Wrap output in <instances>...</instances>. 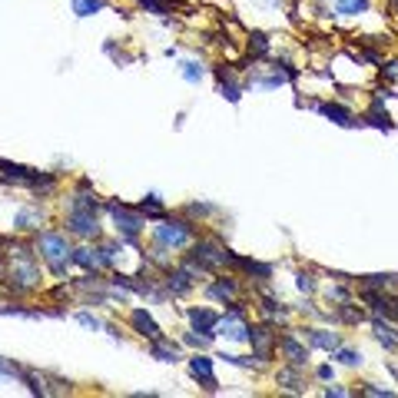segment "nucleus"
<instances>
[{"instance_id":"nucleus-18","label":"nucleus","mask_w":398,"mask_h":398,"mask_svg":"<svg viewBox=\"0 0 398 398\" xmlns=\"http://www.w3.org/2000/svg\"><path fill=\"white\" fill-rule=\"evenodd\" d=\"M365 123H368V127H375V129H385V133L395 127V123H392V117H388V110L382 107V93L372 100V107H368V113H365Z\"/></svg>"},{"instance_id":"nucleus-26","label":"nucleus","mask_w":398,"mask_h":398,"mask_svg":"<svg viewBox=\"0 0 398 398\" xmlns=\"http://www.w3.org/2000/svg\"><path fill=\"white\" fill-rule=\"evenodd\" d=\"M332 358L335 362H342V365H349V368H356V365H362L365 358H362V352H356V349H332Z\"/></svg>"},{"instance_id":"nucleus-37","label":"nucleus","mask_w":398,"mask_h":398,"mask_svg":"<svg viewBox=\"0 0 398 398\" xmlns=\"http://www.w3.org/2000/svg\"><path fill=\"white\" fill-rule=\"evenodd\" d=\"M186 213H189V216H213V213H216V206H206V203H193V206H186Z\"/></svg>"},{"instance_id":"nucleus-34","label":"nucleus","mask_w":398,"mask_h":398,"mask_svg":"<svg viewBox=\"0 0 398 398\" xmlns=\"http://www.w3.org/2000/svg\"><path fill=\"white\" fill-rule=\"evenodd\" d=\"M295 286H299V289L309 295V292H315V276H312V272H305V269H299V276H295Z\"/></svg>"},{"instance_id":"nucleus-19","label":"nucleus","mask_w":398,"mask_h":398,"mask_svg":"<svg viewBox=\"0 0 398 398\" xmlns=\"http://www.w3.org/2000/svg\"><path fill=\"white\" fill-rule=\"evenodd\" d=\"M236 292H239V286H236V279H229V276H219V279L206 289V295L209 299H219V302H233L236 299Z\"/></svg>"},{"instance_id":"nucleus-33","label":"nucleus","mask_w":398,"mask_h":398,"mask_svg":"<svg viewBox=\"0 0 398 398\" xmlns=\"http://www.w3.org/2000/svg\"><path fill=\"white\" fill-rule=\"evenodd\" d=\"M140 7H146L150 13H170L172 11V0H136Z\"/></svg>"},{"instance_id":"nucleus-29","label":"nucleus","mask_w":398,"mask_h":398,"mask_svg":"<svg viewBox=\"0 0 398 398\" xmlns=\"http://www.w3.org/2000/svg\"><path fill=\"white\" fill-rule=\"evenodd\" d=\"M332 319H342V322H349V325H358V322H365V312H362V309H352L349 302H342Z\"/></svg>"},{"instance_id":"nucleus-28","label":"nucleus","mask_w":398,"mask_h":398,"mask_svg":"<svg viewBox=\"0 0 398 398\" xmlns=\"http://www.w3.org/2000/svg\"><path fill=\"white\" fill-rule=\"evenodd\" d=\"M180 74H183L186 83H199L206 76V70H203V64H196V60H183V64H180Z\"/></svg>"},{"instance_id":"nucleus-1","label":"nucleus","mask_w":398,"mask_h":398,"mask_svg":"<svg viewBox=\"0 0 398 398\" xmlns=\"http://www.w3.org/2000/svg\"><path fill=\"white\" fill-rule=\"evenodd\" d=\"M0 180H4V183L27 186L33 193H50L57 186V176L37 172V170H30V166H21V163H11V160H0Z\"/></svg>"},{"instance_id":"nucleus-23","label":"nucleus","mask_w":398,"mask_h":398,"mask_svg":"<svg viewBox=\"0 0 398 398\" xmlns=\"http://www.w3.org/2000/svg\"><path fill=\"white\" fill-rule=\"evenodd\" d=\"M70 262H76V266H80V269H97L100 262H97V249H74V252H70Z\"/></svg>"},{"instance_id":"nucleus-24","label":"nucleus","mask_w":398,"mask_h":398,"mask_svg":"<svg viewBox=\"0 0 398 398\" xmlns=\"http://www.w3.org/2000/svg\"><path fill=\"white\" fill-rule=\"evenodd\" d=\"M136 209H140V213L146 216V219H163V216H166V213H163V199H160L156 193L146 196V199H143V203L136 206Z\"/></svg>"},{"instance_id":"nucleus-3","label":"nucleus","mask_w":398,"mask_h":398,"mask_svg":"<svg viewBox=\"0 0 398 398\" xmlns=\"http://www.w3.org/2000/svg\"><path fill=\"white\" fill-rule=\"evenodd\" d=\"M37 252L47 259V266H50L54 276H64L66 266H70V252L74 249H70L66 236H60V233H40L37 236Z\"/></svg>"},{"instance_id":"nucleus-27","label":"nucleus","mask_w":398,"mask_h":398,"mask_svg":"<svg viewBox=\"0 0 398 398\" xmlns=\"http://www.w3.org/2000/svg\"><path fill=\"white\" fill-rule=\"evenodd\" d=\"M262 312L269 315V319H279V322H286V319H289V309H286L282 302H276L272 295H262Z\"/></svg>"},{"instance_id":"nucleus-2","label":"nucleus","mask_w":398,"mask_h":398,"mask_svg":"<svg viewBox=\"0 0 398 398\" xmlns=\"http://www.w3.org/2000/svg\"><path fill=\"white\" fill-rule=\"evenodd\" d=\"M153 239L163 249H183L196 239V223H189V219H166L163 216V219H156V226H153Z\"/></svg>"},{"instance_id":"nucleus-9","label":"nucleus","mask_w":398,"mask_h":398,"mask_svg":"<svg viewBox=\"0 0 398 398\" xmlns=\"http://www.w3.org/2000/svg\"><path fill=\"white\" fill-rule=\"evenodd\" d=\"M189 375H193L206 392H213V395L219 392V382H216V375H213V358L209 356H193L189 358Z\"/></svg>"},{"instance_id":"nucleus-6","label":"nucleus","mask_w":398,"mask_h":398,"mask_svg":"<svg viewBox=\"0 0 398 398\" xmlns=\"http://www.w3.org/2000/svg\"><path fill=\"white\" fill-rule=\"evenodd\" d=\"M66 229L74 233V236H100V223H97V213H90V209H70L66 216Z\"/></svg>"},{"instance_id":"nucleus-40","label":"nucleus","mask_w":398,"mask_h":398,"mask_svg":"<svg viewBox=\"0 0 398 398\" xmlns=\"http://www.w3.org/2000/svg\"><path fill=\"white\" fill-rule=\"evenodd\" d=\"M315 375L322 378V382H329V378H332V365H319L315 368Z\"/></svg>"},{"instance_id":"nucleus-30","label":"nucleus","mask_w":398,"mask_h":398,"mask_svg":"<svg viewBox=\"0 0 398 398\" xmlns=\"http://www.w3.org/2000/svg\"><path fill=\"white\" fill-rule=\"evenodd\" d=\"M249 54L252 57H269V37L262 30H256L252 37H249Z\"/></svg>"},{"instance_id":"nucleus-17","label":"nucleus","mask_w":398,"mask_h":398,"mask_svg":"<svg viewBox=\"0 0 398 398\" xmlns=\"http://www.w3.org/2000/svg\"><path fill=\"white\" fill-rule=\"evenodd\" d=\"M233 266H236V269H242L246 276H252V279H259V282L272 279V266H269V262H252V259L233 256Z\"/></svg>"},{"instance_id":"nucleus-22","label":"nucleus","mask_w":398,"mask_h":398,"mask_svg":"<svg viewBox=\"0 0 398 398\" xmlns=\"http://www.w3.org/2000/svg\"><path fill=\"white\" fill-rule=\"evenodd\" d=\"M358 286H362V289H395L398 286V272H385V276H362V279H358Z\"/></svg>"},{"instance_id":"nucleus-4","label":"nucleus","mask_w":398,"mask_h":398,"mask_svg":"<svg viewBox=\"0 0 398 398\" xmlns=\"http://www.w3.org/2000/svg\"><path fill=\"white\" fill-rule=\"evenodd\" d=\"M107 213L113 216L117 233H119V239H123V242H136V239H140L143 226H146L140 209H129V206H123V203H107Z\"/></svg>"},{"instance_id":"nucleus-43","label":"nucleus","mask_w":398,"mask_h":398,"mask_svg":"<svg viewBox=\"0 0 398 398\" xmlns=\"http://www.w3.org/2000/svg\"><path fill=\"white\" fill-rule=\"evenodd\" d=\"M388 372H392V375H395V378H398V365H388Z\"/></svg>"},{"instance_id":"nucleus-12","label":"nucleus","mask_w":398,"mask_h":398,"mask_svg":"<svg viewBox=\"0 0 398 398\" xmlns=\"http://www.w3.org/2000/svg\"><path fill=\"white\" fill-rule=\"evenodd\" d=\"M186 319H189V325H193L196 332L209 335V339H213L216 329H219V315H216L213 309H189V312H186Z\"/></svg>"},{"instance_id":"nucleus-7","label":"nucleus","mask_w":398,"mask_h":398,"mask_svg":"<svg viewBox=\"0 0 398 398\" xmlns=\"http://www.w3.org/2000/svg\"><path fill=\"white\" fill-rule=\"evenodd\" d=\"M11 279H13V292H23V289H33L40 282V269H37V259H17L11 269Z\"/></svg>"},{"instance_id":"nucleus-10","label":"nucleus","mask_w":398,"mask_h":398,"mask_svg":"<svg viewBox=\"0 0 398 398\" xmlns=\"http://www.w3.org/2000/svg\"><path fill=\"white\" fill-rule=\"evenodd\" d=\"M312 110H319L322 117H329L332 123H339V127H358L362 119H356V113L349 107H342V103H309Z\"/></svg>"},{"instance_id":"nucleus-16","label":"nucleus","mask_w":398,"mask_h":398,"mask_svg":"<svg viewBox=\"0 0 398 398\" xmlns=\"http://www.w3.org/2000/svg\"><path fill=\"white\" fill-rule=\"evenodd\" d=\"M372 329H375V339L385 345L388 352H395L398 349V322H382V315L372 319Z\"/></svg>"},{"instance_id":"nucleus-13","label":"nucleus","mask_w":398,"mask_h":398,"mask_svg":"<svg viewBox=\"0 0 398 398\" xmlns=\"http://www.w3.org/2000/svg\"><path fill=\"white\" fill-rule=\"evenodd\" d=\"M129 322H133L136 335H143L146 342H150V339H160V335H163L160 325H156V319H153L146 309H133V312H129Z\"/></svg>"},{"instance_id":"nucleus-41","label":"nucleus","mask_w":398,"mask_h":398,"mask_svg":"<svg viewBox=\"0 0 398 398\" xmlns=\"http://www.w3.org/2000/svg\"><path fill=\"white\" fill-rule=\"evenodd\" d=\"M325 395H329V398H345V395H349V392H345V388H339V385H329V388H325Z\"/></svg>"},{"instance_id":"nucleus-32","label":"nucleus","mask_w":398,"mask_h":398,"mask_svg":"<svg viewBox=\"0 0 398 398\" xmlns=\"http://www.w3.org/2000/svg\"><path fill=\"white\" fill-rule=\"evenodd\" d=\"M40 219H43L40 209H21L17 219H13V226L17 229H33V223H40Z\"/></svg>"},{"instance_id":"nucleus-25","label":"nucleus","mask_w":398,"mask_h":398,"mask_svg":"<svg viewBox=\"0 0 398 398\" xmlns=\"http://www.w3.org/2000/svg\"><path fill=\"white\" fill-rule=\"evenodd\" d=\"M335 11L342 17H358L368 11V0H335Z\"/></svg>"},{"instance_id":"nucleus-42","label":"nucleus","mask_w":398,"mask_h":398,"mask_svg":"<svg viewBox=\"0 0 398 398\" xmlns=\"http://www.w3.org/2000/svg\"><path fill=\"white\" fill-rule=\"evenodd\" d=\"M388 319H392V322H398V295H392V312H388Z\"/></svg>"},{"instance_id":"nucleus-39","label":"nucleus","mask_w":398,"mask_h":398,"mask_svg":"<svg viewBox=\"0 0 398 398\" xmlns=\"http://www.w3.org/2000/svg\"><path fill=\"white\" fill-rule=\"evenodd\" d=\"M76 322L86 325V329H100V325H103L97 315H90V312H76Z\"/></svg>"},{"instance_id":"nucleus-20","label":"nucleus","mask_w":398,"mask_h":398,"mask_svg":"<svg viewBox=\"0 0 398 398\" xmlns=\"http://www.w3.org/2000/svg\"><path fill=\"white\" fill-rule=\"evenodd\" d=\"M279 385L286 388V392H295V395H302V392H305V378H302V368H299V365L279 368Z\"/></svg>"},{"instance_id":"nucleus-14","label":"nucleus","mask_w":398,"mask_h":398,"mask_svg":"<svg viewBox=\"0 0 398 398\" xmlns=\"http://www.w3.org/2000/svg\"><path fill=\"white\" fill-rule=\"evenodd\" d=\"M153 358H160V362H180V345L160 335V339H150V349H146Z\"/></svg>"},{"instance_id":"nucleus-15","label":"nucleus","mask_w":398,"mask_h":398,"mask_svg":"<svg viewBox=\"0 0 398 398\" xmlns=\"http://www.w3.org/2000/svg\"><path fill=\"white\" fill-rule=\"evenodd\" d=\"M216 80H219V93H223L229 103H239V97H242V86L233 80V70H229V66H216Z\"/></svg>"},{"instance_id":"nucleus-11","label":"nucleus","mask_w":398,"mask_h":398,"mask_svg":"<svg viewBox=\"0 0 398 398\" xmlns=\"http://www.w3.org/2000/svg\"><path fill=\"white\" fill-rule=\"evenodd\" d=\"M193 286H196V272L189 269V266H183V269H172L170 276H166V292H170V295H186Z\"/></svg>"},{"instance_id":"nucleus-5","label":"nucleus","mask_w":398,"mask_h":398,"mask_svg":"<svg viewBox=\"0 0 398 398\" xmlns=\"http://www.w3.org/2000/svg\"><path fill=\"white\" fill-rule=\"evenodd\" d=\"M249 342H252V356H256V365H266L272 358V345H276V332H272L269 322L262 325H249Z\"/></svg>"},{"instance_id":"nucleus-38","label":"nucleus","mask_w":398,"mask_h":398,"mask_svg":"<svg viewBox=\"0 0 398 398\" xmlns=\"http://www.w3.org/2000/svg\"><path fill=\"white\" fill-rule=\"evenodd\" d=\"M223 362H229V365H236V368H252V358H242V356H226V352H223Z\"/></svg>"},{"instance_id":"nucleus-21","label":"nucleus","mask_w":398,"mask_h":398,"mask_svg":"<svg viewBox=\"0 0 398 398\" xmlns=\"http://www.w3.org/2000/svg\"><path fill=\"white\" fill-rule=\"evenodd\" d=\"M305 339H309V345L325 349V352H332V349H339V345H342V339H339V335L325 332V329H305Z\"/></svg>"},{"instance_id":"nucleus-8","label":"nucleus","mask_w":398,"mask_h":398,"mask_svg":"<svg viewBox=\"0 0 398 398\" xmlns=\"http://www.w3.org/2000/svg\"><path fill=\"white\" fill-rule=\"evenodd\" d=\"M276 345L282 349V356H286V362L289 365H299V368H305V362H309V345H302L295 335H276Z\"/></svg>"},{"instance_id":"nucleus-31","label":"nucleus","mask_w":398,"mask_h":398,"mask_svg":"<svg viewBox=\"0 0 398 398\" xmlns=\"http://www.w3.org/2000/svg\"><path fill=\"white\" fill-rule=\"evenodd\" d=\"M107 7V0H74V13L76 17H90V13H100Z\"/></svg>"},{"instance_id":"nucleus-36","label":"nucleus","mask_w":398,"mask_h":398,"mask_svg":"<svg viewBox=\"0 0 398 398\" xmlns=\"http://www.w3.org/2000/svg\"><path fill=\"white\" fill-rule=\"evenodd\" d=\"M358 395H372V398H392L395 392L392 388H375V385H362L358 388Z\"/></svg>"},{"instance_id":"nucleus-35","label":"nucleus","mask_w":398,"mask_h":398,"mask_svg":"<svg viewBox=\"0 0 398 398\" xmlns=\"http://www.w3.org/2000/svg\"><path fill=\"white\" fill-rule=\"evenodd\" d=\"M183 342H186V345H193V349H206V345L213 342V339H209V335H196V329H193V332H186V335H183Z\"/></svg>"}]
</instances>
